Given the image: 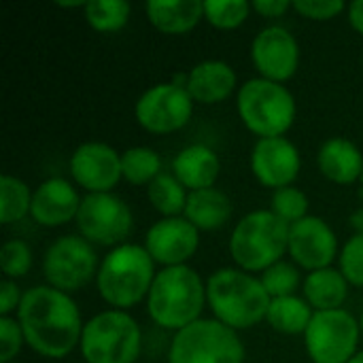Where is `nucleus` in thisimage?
Segmentation results:
<instances>
[{
	"label": "nucleus",
	"mask_w": 363,
	"mask_h": 363,
	"mask_svg": "<svg viewBox=\"0 0 363 363\" xmlns=\"http://www.w3.org/2000/svg\"><path fill=\"white\" fill-rule=\"evenodd\" d=\"M262 285L268 291V296L274 298H287L294 296L296 289L300 287V272L294 264L289 262H279L274 266H270L264 274H262Z\"/></svg>",
	"instance_id": "nucleus-32"
},
{
	"label": "nucleus",
	"mask_w": 363,
	"mask_h": 363,
	"mask_svg": "<svg viewBox=\"0 0 363 363\" xmlns=\"http://www.w3.org/2000/svg\"><path fill=\"white\" fill-rule=\"evenodd\" d=\"M79 345L87 363H134L140 353V328L123 311H104L83 325Z\"/></svg>",
	"instance_id": "nucleus-7"
},
{
	"label": "nucleus",
	"mask_w": 363,
	"mask_h": 363,
	"mask_svg": "<svg viewBox=\"0 0 363 363\" xmlns=\"http://www.w3.org/2000/svg\"><path fill=\"white\" fill-rule=\"evenodd\" d=\"M98 257L83 236H62L45 253L43 272L49 287L64 294L79 291L98 274Z\"/></svg>",
	"instance_id": "nucleus-10"
},
{
	"label": "nucleus",
	"mask_w": 363,
	"mask_h": 363,
	"mask_svg": "<svg viewBox=\"0 0 363 363\" xmlns=\"http://www.w3.org/2000/svg\"><path fill=\"white\" fill-rule=\"evenodd\" d=\"M0 266L6 279H21L32 268V251L23 240H9L0 249Z\"/></svg>",
	"instance_id": "nucleus-33"
},
{
	"label": "nucleus",
	"mask_w": 363,
	"mask_h": 363,
	"mask_svg": "<svg viewBox=\"0 0 363 363\" xmlns=\"http://www.w3.org/2000/svg\"><path fill=\"white\" fill-rule=\"evenodd\" d=\"M251 170L266 187H291L300 172V153L285 136L259 138L251 151Z\"/></svg>",
	"instance_id": "nucleus-17"
},
{
	"label": "nucleus",
	"mask_w": 363,
	"mask_h": 363,
	"mask_svg": "<svg viewBox=\"0 0 363 363\" xmlns=\"http://www.w3.org/2000/svg\"><path fill=\"white\" fill-rule=\"evenodd\" d=\"M270 211L281 217L285 223H296L304 217H308V198L302 189L298 187H283L274 189Z\"/></svg>",
	"instance_id": "nucleus-31"
},
{
	"label": "nucleus",
	"mask_w": 363,
	"mask_h": 363,
	"mask_svg": "<svg viewBox=\"0 0 363 363\" xmlns=\"http://www.w3.org/2000/svg\"><path fill=\"white\" fill-rule=\"evenodd\" d=\"M338 253V240L334 230L319 217H304L289 228V255L291 259L315 272L330 268Z\"/></svg>",
	"instance_id": "nucleus-16"
},
{
	"label": "nucleus",
	"mask_w": 363,
	"mask_h": 363,
	"mask_svg": "<svg viewBox=\"0 0 363 363\" xmlns=\"http://www.w3.org/2000/svg\"><path fill=\"white\" fill-rule=\"evenodd\" d=\"M294 9L306 19L325 21V19H332L338 13H342L345 2L342 0H296Z\"/></svg>",
	"instance_id": "nucleus-36"
},
{
	"label": "nucleus",
	"mask_w": 363,
	"mask_h": 363,
	"mask_svg": "<svg viewBox=\"0 0 363 363\" xmlns=\"http://www.w3.org/2000/svg\"><path fill=\"white\" fill-rule=\"evenodd\" d=\"M359 325H362V332H363V313H362V321H359Z\"/></svg>",
	"instance_id": "nucleus-41"
},
{
	"label": "nucleus",
	"mask_w": 363,
	"mask_h": 363,
	"mask_svg": "<svg viewBox=\"0 0 363 363\" xmlns=\"http://www.w3.org/2000/svg\"><path fill=\"white\" fill-rule=\"evenodd\" d=\"M74 221L87 242L102 247L119 245L132 232V211L113 194H87Z\"/></svg>",
	"instance_id": "nucleus-11"
},
{
	"label": "nucleus",
	"mask_w": 363,
	"mask_h": 363,
	"mask_svg": "<svg viewBox=\"0 0 363 363\" xmlns=\"http://www.w3.org/2000/svg\"><path fill=\"white\" fill-rule=\"evenodd\" d=\"M204 300L206 289L198 272L189 266H172L155 274L147 311L160 328L181 332L200 319Z\"/></svg>",
	"instance_id": "nucleus-3"
},
{
	"label": "nucleus",
	"mask_w": 363,
	"mask_h": 363,
	"mask_svg": "<svg viewBox=\"0 0 363 363\" xmlns=\"http://www.w3.org/2000/svg\"><path fill=\"white\" fill-rule=\"evenodd\" d=\"M362 325L345 308L319 311L306 330V351L315 363H349L357 355Z\"/></svg>",
	"instance_id": "nucleus-9"
},
{
	"label": "nucleus",
	"mask_w": 363,
	"mask_h": 363,
	"mask_svg": "<svg viewBox=\"0 0 363 363\" xmlns=\"http://www.w3.org/2000/svg\"><path fill=\"white\" fill-rule=\"evenodd\" d=\"M349 21L353 30H357L363 36V0H355L349 4Z\"/></svg>",
	"instance_id": "nucleus-39"
},
{
	"label": "nucleus",
	"mask_w": 363,
	"mask_h": 363,
	"mask_svg": "<svg viewBox=\"0 0 363 363\" xmlns=\"http://www.w3.org/2000/svg\"><path fill=\"white\" fill-rule=\"evenodd\" d=\"M251 6L264 17H281L285 11L294 9V2H289V0H255Z\"/></svg>",
	"instance_id": "nucleus-38"
},
{
	"label": "nucleus",
	"mask_w": 363,
	"mask_h": 363,
	"mask_svg": "<svg viewBox=\"0 0 363 363\" xmlns=\"http://www.w3.org/2000/svg\"><path fill=\"white\" fill-rule=\"evenodd\" d=\"M238 115L242 123L262 138L283 136L296 117L291 91L268 79H249L238 89Z\"/></svg>",
	"instance_id": "nucleus-6"
},
{
	"label": "nucleus",
	"mask_w": 363,
	"mask_h": 363,
	"mask_svg": "<svg viewBox=\"0 0 363 363\" xmlns=\"http://www.w3.org/2000/svg\"><path fill=\"white\" fill-rule=\"evenodd\" d=\"M236 87V72L221 60H206L191 68L187 79V91L196 102L217 104L225 100Z\"/></svg>",
	"instance_id": "nucleus-20"
},
{
	"label": "nucleus",
	"mask_w": 363,
	"mask_h": 363,
	"mask_svg": "<svg viewBox=\"0 0 363 363\" xmlns=\"http://www.w3.org/2000/svg\"><path fill=\"white\" fill-rule=\"evenodd\" d=\"M219 172H221V162L217 153L204 145L185 147L172 162V174L189 191L215 187Z\"/></svg>",
	"instance_id": "nucleus-19"
},
{
	"label": "nucleus",
	"mask_w": 363,
	"mask_h": 363,
	"mask_svg": "<svg viewBox=\"0 0 363 363\" xmlns=\"http://www.w3.org/2000/svg\"><path fill=\"white\" fill-rule=\"evenodd\" d=\"M123 179L132 185H149L162 174V160L149 147H132L121 153Z\"/></svg>",
	"instance_id": "nucleus-28"
},
{
	"label": "nucleus",
	"mask_w": 363,
	"mask_h": 363,
	"mask_svg": "<svg viewBox=\"0 0 363 363\" xmlns=\"http://www.w3.org/2000/svg\"><path fill=\"white\" fill-rule=\"evenodd\" d=\"M304 298L306 302L319 311H338L349 294V281L336 268L315 270L304 281Z\"/></svg>",
	"instance_id": "nucleus-24"
},
{
	"label": "nucleus",
	"mask_w": 363,
	"mask_h": 363,
	"mask_svg": "<svg viewBox=\"0 0 363 363\" xmlns=\"http://www.w3.org/2000/svg\"><path fill=\"white\" fill-rule=\"evenodd\" d=\"M362 181H363V174H362Z\"/></svg>",
	"instance_id": "nucleus-42"
},
{
	"label": "nucleus",
	"mask_w": 363,
	"mask_h": 363,
	"mask_svg": "<svg viewBox=\"0 0 363 363\" xmlns=\"http://www.w3.org/2000/svg\"><path fill=\"white\" fill-rule=\"evenodd\" d=\"M23 342L26 338L19 323L11 317H0V363H13Z\"/></svg>",
	"instance_id": "nucleus-35"
},
{
	"label": "nucleus",
	"mask_w": 363,
	"mask_h": 363,
	"mask_svg": "<svg viewBox=\"0 0 363 363\" xmlns=\"http://www.w3.org/2000/svg\"><path fill=\"white\" fill-rule=\"evenodd\" d=\"M289 228L272 211L245 215L230 238L232 259L245 272H266L289 251Z\"/></svg>",
	"instance_id": "nucleus-5"
},
{
	"label": "nucleus",
	"mask_w": 363,
	"mask_h": 363,
	"mask_svg": "<svg viewBox=\"0 0 363 363\" xmlns=\"http://www.w3.org/2000/svg\"><path fill=\"white\" fill-rule=\"evenodd\" d=\"M251 4L247 0H206L204 2V17L208 23L221 30L238 28L251 13Z\"/></svg>",
	"instance_id": "nucleus-30"
},
{
	"label": "nucleus",
	"mask_w": 363,
	"mask_h": 363,
	"mask_svg": "<svg viewBox=\"0 0 363 363\" xmlns=\"http://www.w3.org/2000/svg\"><path fill=\"white\" fill-rule=\"evenodd\" d=\"M79 206L81 198L74 187L66 179L53 177L36 187L30 215L43 228H57L68 223L70 219H77Z\"/></svg>",
	"instance_id": "nucleus-18"
},
{
	"label": "nucleus",
	"mask_w": 363,
	"mask_h": 363,
	"mask_svg": "<svg viewBox=\"0 0 363 363\" xmlns=\"http://www.w3.org/2000/svg\"><path fill=\"white\" fill-rule=\"evenodd\" d=\"M349 363H363V351H359V353H357V355H355V357H353Z\"/></svg>",
	"instance_id": "nucleus-40"
},
{
	"label": "nucleus",
	"mask_w": 363,
	"mask_h": 363,
	"mask_svg": "<svg viewBox=\"0 0 363 363\" xmlns=\"http://www.w3.org/2000/svg\"><path fill=\"white\" fill-rule=\"evenodd\" d=\"M317 164L321 174L338 185H351L363 174L362 151L347 138L325 140L319 149Z\"/></svg>",
	"instance_id": "nucleus-21"
},
{
	"label": "nucleus",
	"mask_w": 363,
	"mask_h": 363,
	"mask_svg": "<svg viewBox=\"0 0 363 363\" xmlns=\"http://www.w3.org/2000/svg\"><path fill=\"white\" fill-rule=\"evenodd\" d=\"M194 111L189 91L174 83L149 87L136 102V121L153 134H170L187 125Z\"/></svg>",
	"instance_id": "nucleus-12"
},
{
	"label": "nucleus",
	"mask_w": 363,
	"mask_h": 363,
	"mask_svg": "<svg viewBox=\"0 0 363 363\" xmlns=\"http://www.w3.org/2000/svg\"><path fill=\"white\" fill-rule=\"evenodd\" d=\"M153 259L145 247L119 245L115 247L98 268V294L102 300L117 311L136 306L145 296H149L155 281Z\"/></svg>",
	"instance_id": "nucleus-4"
},
{
	"label": "nucleus",
	"mask_w": 363,
	"mask_h": 363,
	"mask_svg": "<svg viewBox=\"0 0 363 363\" xmlns=\"http://www.w3.org/2000/svg\"><path fill=\"white\" fill-rule=\"evenodd\" d=\"M70 174L89 194H111L123 177L121 155L104 143H83L70 157Z\"/></svg>",
	"instance_id": "nucleus-14"
},
{
	"label": "nucleus",
	"mask_w": 363,
	"mask_h": 363,
	"mask_svg": "<svg viewBox=\"0 0 363 363\" xmlns=\"http://www.w3.org/2000/svg\"><path fill=\"white\" fill-rule=\"evenodd\" d=\"M198 232L200 230L185 217H164L149 228L145 236V249L155 264L166 268L185 266V262L198 249Z\"/></svg>",
	"instance_id": "nucleus-15"
},
{
	"label": "nucleus",
	"mask_w": 363,
	"mask_h": 363,
	"mask_svg": "<svg viewBox=\"0 0 363 363\" xmlns=\"http://www.w3.org/2000/svg\"><path fill=\"white\" fill-rule=\"evenodd\" d=\"M83 11L87 23L98 32H117L130 17V4L125 0H91Z\"/></svg>",
	"instance_id": "nucleus-29"
},
{
	"label": "nucleus",
	"mask_w": 363,
	"mask_h": 363,
	"mask_svg": "<svg viewBox=\"0 0 363 363\" xmlns=\"http://www.w3.org/2000/svg\"><path fill=\"white\" fill-rule=\"evenodd\" d=\"M17 323L26 345L43 357H66L83 334L81 315L72 298L49 285L32 287L17 308Z\"/></svg>",
	"instance_id": "nucleus-1"
},
{
	"label": "nucleus",
	"mask_w": 363,
	"mask_h": 363,
	"mask_svg": "<svg viewBox=\"0 0 363 363\" xmlns=\"http://www.w3.org/2000/svg\"><path fill=\"white\" fill-rule=\"evenodd\" d=\"M32 191L28 185L11 174L0 177V223L9 225L21 221L32 206Z\"/></svg>",
	"instance_id": "nucleus-27"
},
{
	"label": "nucleus",
	"mask_w": 363,
	"mask_h": 363,
	"mask_svg": "<svg viewBox=\"0 0 363 363\" xmlns=\"http://www.w3.org/2000/svg\"><path fill=\"white\" fill-rule=\"evenodd\" d=\"M340 272L351 285L363 287V232L345 242L340 251Z\"/></svg>",
	"instance_id": "nucleus-34"
},
{
	"label": "nucleus",
	"mask_w": 363,
	"mask_h": 363,
	"mask_svg": "<svg viewBox=\"0 0 363 363\" xmlns=\"http://www.w3.org/2000/svg\"><path fill=\"white\" fill-rule=\"evenodd\" d=\"M206 302L217 321L236 332L264 321L272 298L253 274L238 268H221L206 283Z\"/></svg>",
	"instance_id": "nucleus-2"
},
{
	"label": "nucleus",
	"mask_w": 363,
	"mask_h": 363,
	"mask_svg": "<svg viewBox=\"0 0 363 363\" xmlns=\"http://www.w3.org/2000/svg\"><path fill=\"white\" fill-rule=\"evenodd\" d=\"M311 304L298 296H287V298H274L270 302L266 321L281 334H306L311 321H313Z\"/></svg>",
	"instance_id": "nucleus-25"
},
{
	"label": "nucleus",
	"mask_w": 363,
	"mask_h": 363,
	"mask_svg": "<svg viewBox=\"0 0 363 363\" xmlns=\"http://www.w3.org/2000/svg\"><path fill=\"white\" fill-rule=\"evenodd\" d=\"M21 294H19V287L17 283H13L11 279H4L0 283V317H9L11 311L19 308L21 304Z\"/></svg>",
	"instance_id": "nucleus-37"
},
{
	"label": "nucleus",
	"mask_w": 363,
	"mask_h": 363,
	"mask_svg": "<svg viewBox=\"0 0 363 363\" xmlns=\"http://www.w3.org/2000/svg\"><path fill=\"white\" fill-rule=\"evenodd\" d=\"M185 219L196 225L198 230L211 232V230H219L223 228L230 217H232V202L230 198L217 189V187H208V189H198V191H189L187 196V204H185Z\"/></svg>",
	"instance_id": "nucleus-23"
},
{
	"label": "nucleus",
	"mask_w": 363,
	"mask_h": 363,
	"mask_svg": "<svg viewBox=\"0 0 363 363\" xmlns=\"http://www.w3.org/2000/svg\"><path fill=\"white\" fill-rule=\"evenodd\" d=\"M153 28L164 34H185L204 17L202 0H149L145 4Z\"/></svg>",
	"instance_id": "nucleus-22"
},
{
	"label": "nucleus",
	"mask_w": 363,
	"mask_h": 363,
	"mask_svg": "<svg viewBox=\"0 0 363 363\" xmlns=\"http://www.w3.org/2000/svg\"><path fill=\"white\" fill-rule=\"evenodd\" d=\"M147 196L160 215L179 217V213H185V204H187L189 194L185 191V187L179 183V179L174 174L162 172L160 177H155L147 185Z\"/></svg>",
	"instance_id": "nucleus-26"
},
{
	"label": "nucleus",
	"mask_w": 363,
	"mask_h": 363,
	"mask_svg": "<svg viewBox=\"0 0 363 363\" xmlns=\"http://www.w3.org/2000/svg\"><path fill=\"white\" fill-rule=\"evenodd\" d=\"M251 60L257 72L262 74V79L283 83L296 74L300 62V49L294 34H289V30L281 26H268L253 38Z\"/></svg>",
	"instance_id": "nucleus-13"
},
{
	"label": "nucleus",
	"mask_w": 363,
	"mask_h": 363,
	"mask_svg": "<svg viewBox=\"0 0 363 363\" xmlns=\"http://www.w3.org/2000/svg\"><path fill=\"white\" fill-rule=\"evenodd\" d=\"M245 347L238 334L217 319H198L177 332L168 363H242Z\"/></svg>",
	"instance_id": "nucleus-8"
}]
</instances>
